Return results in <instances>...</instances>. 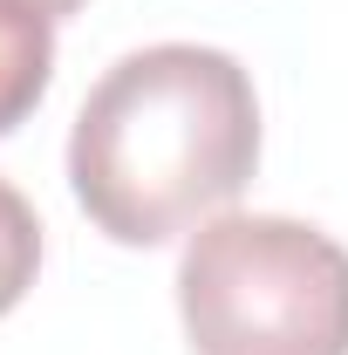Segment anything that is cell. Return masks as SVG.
Segmentation results:
<instances>
[{
	"instance_id": "cell-1",
	"label": "cell",
	"mask_w": 348,
	"mask_h": 355,
	"mask_svg": "<svg viewBox=\"0 0 348 355\" xmlns=\"http://www.w3.org/2000/svg\"><path fill=\"white\" fill-rule=\"evenodd\" d=\"M260 171L253 76L198 42H157L103 69L69 130V191L116 246H164L218 219Z\"/></svg>"
},
{
	"instance_id": "cell-2",
	"label": "cell",
	"mask_w": 348,
	"mask_h": 355,
	"mask_svg": "<svg viewBox=\"0 0 348 355\" xmlns=\"http://www.w3.org/2000/svg\"><path fill=\"white\" fill-rule=\"evenodd\" d=\"M191 355H348V246L307 219L218 212L177 260Z\"/></svg>"
},
{
	"instance_id": "cell-3",
	"label": "cell",
	"mask_w": 348,
	"mask_h": 355,
	"mask_svg": "<svg viewBox=\"0 0 348 355\" xmlns=\"http://www.w3.org/2000/svg\"><path fill=\"white\" fill-rule=\"evenodd\" d=\"M55 83V21L28 0H0V137L42 110Z\"/></svg>"
},
{
	"instance_id": "cell-4",
	"label": "cell",
	"mask_w": 348,
	"mask_h": 355,
	"mask_svg": "<svg viewBox=\"0 0 348 355\" xmlns=\"http://www.w3.org/2000/svg\"><path fill=\"white\" fill-rule=\"evenodd\" d=\"M35 273H42V219L0 178V314L21 308V294L35 287Z\"/></svg>"
},
{
	"instance_id": "cell-5",
	"label": "cell",
	"mask_w": 348,
	"mask_h": 355,
	"mask_svg": "<svg viewBox=\"0 0 348 355\" xmlns=\"http://www.w3.org/2000/svg\"><path fill=\"white\" fill-rule=\"evenodd\" d=\"M28 7H42L48 21H69V14H76V7H89V0H28Z\"/></svg>"
}]
</instances>
